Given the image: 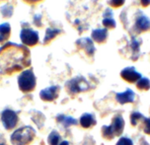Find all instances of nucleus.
<instances>
[{
  "label": "nucleus",
  "instance_id": "ddd939ff",
  "mask_svg": "<svg viewBox=\"0 0 150 145\" xmlns=\"http://www.w3.org/2000/svg\"><path fill=\"white\" fill-rule=\"evenodd\" d=\"M10 32H11V28L8 23H4L0 25V42H3L4 41L9 37Z\"/></svg>",
  "mask_w": 150,
  "mask_h": 145
},
{
  "label": "nucleus",
  "instance_id": "1a4fd4ad",
  "mask_svg": "<svg viewBox=\"0 0 150 145\" xmlns=\"http://www.w3.org/2000/svg\"><path fill=\"white\" fill-rule=\"evenodd\" d=\"M120 75H122V77L125 80V81L130 82V83L138 81V80L141 78V74L136 71L133 67H127V68H125L124 70L120 72Z\"/></svg>",
  "mask_w": 150,
  "mask_h": 145
},
{
  "label": "nucleus",
  "instance_id": "bb28decb",
  "mask_svg": "<svg viewBox=\"0 0 150 145\" xmlns=\"http://www.w3.org/2000/svg\"><path fill=\"white\" fill-rule=\"evenodd\" d=\"M59 145H69V142L68 141H61Z\"/></svg>",
  "mask_w": 150,
  "mask_h": 145
},
{
  "label": "nucleus",
  "instance_id": "aec40b11",
  "mask_svg": "<svg viewBox=\"0 0 150 145\" xmlns=\"http://www.w3.org/2000/svg\"><path fill=\"white\" fill-rule=\"evenodd\" d=\"M116 145H133V142L130 138L122 136V137H120L119 140H117Z\"/></svg>",
  "mask_w": 150,
  "mask_h": 145
},
{
  "label": "nucleus",
  "instance_id": "f8f14e48",
  "mask_svg": "<svg viewBox=\"0 0 150 145\" xmlns=\"http://www.w3.org/2000/svg\"><path fill=\"white\" fill-rule=\"evenodd\" d=\"M56 120H57V122H60L63 124L64 127H69L70 125H76L77 122L76 120L73 119L71 117H67V115H59L56 117Z\"/></svg>",
  "mask_w": 150,
  "mask_h": 145
},
{
  "label": "nucleus",
  "instance_id": "5701e85b",
  "mask_svg": "<svg viewBox=\"0 0 150 145\" xmlns=\"http://www.w3.org/2000/svg\"><path fill=\"white\" fill-rule=\"evenodd\" d=\"M125 2V0H111V4L114 7H120V5H122Z\"/></svg>",
  "mask_w": 150,
  "mask_h": 145
},
{
  "label": "nucleus",
  "instance_id": "423d86ee",
  "mask_svg": "<svg viewBox=\"0 0 150 145\" xmlns=\"http://www.w3.org/2000/svg\"><path fill=\"white\" fill-rule=\"evenodd\" d=\"M19 120L18 115L12 110H5L1 114V122L3 123L4 127L7 130L13 129L17 125Z\"/></svg>",
  "mask_w": 150,
  "mask_h": 145
},
{
  "label": "nucleus",
  "instance_id": "f257e3e1",
  "mask_svg": "<svg viewBox=\"0 0 150 145\" xmlns=\"http://www.w3.org/2000/svg\"><path fill=\"white\" fill-rule=\"evenodd\" d=\"M31 64L30 52L24 45L8 42L0 47V72L11 74Z\"/></svg>",
  "mask_w": 150,
  "mask_h": 145
},
{
  "label": "nucleus",
  "instance_id": "4be33fe9",
  "mask_svg": "<svg viewBox=\"0 0 150 145\" xmlns=\"http://www.w3.org/2000/svg\"><path fill=\"white\" fill-rule=\"evenodd\" d=\"M104 25H105L107 28H114L116 26V23L112 19H105L104 20Z\"/></svg>",
  "mask_w": 150,
  "mask_h": 145
},
{
  "label": "nucleus",
  "instance_id": "9b49d317",
  "mask_svg": "<svg viewBox=\"0 0 150 145\" xmlns=\"http://www.w3.org/2000/svg\"><path fill=\"white\" fill-rule=\"evenodd\" d=\"M80 124L84 128L92 127L96 124L95 117L92 114H83L80 117Z\"/></svg>",
  "mask_w": 150,
  "mask_h": 145
},
{
  "label": "nucleus",
  "instance_id": "b1692460",
  "mask_svg": "<svg viewBox=\"0 0 150 145\" xmlns=\"http://www.w3.org/2000/svg\"><path fill=\"white\" fill-rule=\"evenodd\" d=\"M0 145H7L6 140H5V138L1 135V134H0Z\"/></svg>",
  "mask_w": 150,
  "mask_h": 145
},
{
  "label": "nucleus",
  "instance_id": "7ed1b4c3",
  "mask_svg": "<svg viewBox=\"0 0 150 145\" xmlns=\"http://www.w3.org/2000/svg\"><path fill=\"white\" fill-rule=\"evenodd\" d=\"M125 120L122 115H117L112 119V122L110 125H104L102 127V134L105 138L111 139L116 136H120L124 131Z\"/></svg>",
  "mask_w": 150,
  "mask_h": 145
},
{
  "label": "nucleus",
  "instance_id": "a211bd4d",
  "mask_svg": "<svg viewBox=\"0 0 150 145\" xmlns=\"http://www.w3.org/2000/svg\"><path fill=\"white\" fill-rule=\"evenodd\" d=\"M136 86L140 90H148L150 88V80L148 78H142L141 77L136 83Z\"/></svg>",
  "mask_w": 150,
  "mask_h": 145
},
{
  "label": "nucleus",
  "instance_id": "2eb2a0df",
  "mask_svg": "<svg viewBox=\"0 0 150 145\" xmlns=\"http://www.w3.org/2000/svg\"><path fill=\"white\" fill-rule=\"evenodd\" d=\"M47 141H49L50 145H59L61 142V136L60 134L57 132V131L53 130L50 133L49 138H47Z\"/></svg>",
  "mask_w": 150,
  "mask_h": 145
},
{
  "label": "nucleus",
  "instance_id": "412c9836",
  "mask_svg": "<svg viewBox=\"0 0 150 145\" xmlns=\"http://www.w3.org/2000/svg\"><path fill=\"white\" fill-rule=\"evenodd\" d=\"M143 131L146 134L150 135V119L145 117L144 119V127H143Z\"/></svg>",
  "mask_w": 150,
  "mask_h": 145
},
{
  "label": "nucleus",
  "instance_id": "f3484780",
  "mask_svg": "<svg viewBox=\"0 0 150 145\" xmlns=\"http://www.w3.org/2000/svg\"><path fill=\"white\" fill-rule=\"evenodd\" d=\"M58 34H59V30H57V29H47L44 40V44H47L50 40H52Z\"/></svg>",
  "mask_w": 150,
  "mask_h": 145
},
{
  "label": "nucleus",
  "instance_id": "9d476101",
  "mask_svg": "<svg viewBox=\"0 0 150 145\" xmlns=\"http://www.w3.org/2000/svg\"><path fill=\"white\" fill-rule=\"evenodd\" d=\"M134 97H135L134 92L130 89L125 90V92L116 94V99H117V103H120V105L132 103V102L134 101Z\"/></svg>",
  "mask_w": 150,
  "mask_h": 145
},
{
  "label": "nucleus",
  "instance_id": "20e7f679",
  "mask_svg": "<svg viewBox=\"0 0 150 145\" xmlns=\"http://www.w3.org/2000/svg\"><path fill=\"white\" fill-rule=\"evenodd\" d=\"M36 76H35L34 72L32 69H27L23 71L22 73L19 75L18 77V86L24 93L32 92L35 88H36Z\"/></svg>",
  "mask_w": 150,
  "mask_h": 145
},
{
  "label": "nucleus",
  "instance_id": "f03ea898",
  "mask_svg": "<svg viewBox=\"0 0 150 145\" xmlns=\"http://www.w3.org/2000/svg\"><path fill=\"white\" fill-rule=\"evenodd\" d=\"M36 137V130L30 125L20 127L12 133L10 140L14 145H29Z\"/></svg>",
  "mask_w": 150,
  "mask_h": 145
},
{
  "label": "nucleus",
  "instance_id": "a878e982",
  "mask_svg": "<svg viewBox=\"0 0 150 145\" xmlns=\"http://www.w3.org/2000/svg\"><path fill=\"white\" fill-rule=\"evenodd\" d=\"M26 2H29V3H35V2L41 1V0H25Z\"/></svg>",
  "mask_w": 150,
  "mask_h": 145
},
{
  "label": "nucleus",
  "instance_id": "4468645a",
  "mask_svg": "<svg viewBox=\"0 0 150 145\" xmlns=\"http://www.w3.org/2000/svg\"><path fill=\"white\" fill-rule=\"evenodd\" d=\"M92 37L98 42H103L107 37V30L105 29H98V30L93 31Z\"/></svg>",
  "mask_w": 150,
  "mask_h": 145
},
{
  "label": "nucleus",
  "instance_id": "dca6fc26",
  "mask_svg": "<svg viewBox=\"0 0 150 145\" xmlns=\"http://www.w3.org/2000/svg\"><path fill=\"white\" fill-rule=\"evenodd\" d=\"M136 27L141 31H146L150 28V21L146 17H140L136 22Z\"/></svg>",
  "mask_w": 150,
  "mask_h": 145
},
{
  "label": "nucleus",
  "instance_id": "0eeeda50",
  "mask_svg": "<svg viewBox=\"0 0 150 145\" xmlns=\"http://www.w3.org/2000/svg\"><path fill=\"white\" fill-rule=\"evenodd\" d=\"M20 37L25 45L33 47L39 42V33L37 31H33L32 29H23L20 33Z\"/></svg>",
  "mask_w": 150,
  "mask_h": 145
},
{
  "label": "nucleus",
  "instance_id": "39448f33",
  "mask_svg": "<svg viewBox=\"0 0 150 145\" xmlns=\"http://www.w3.org/2000/svg\"><path fill=\"white\" fill-rule=\"evenodd\" d=\"M89 88V83L83 77H76L66 83V90L71 95H75V94H78L83 91H87Z\"/></svg>",
  "mask_w": 150,
  "mask_h": 145
},
{
  "label": "nucleus",
  "instance_id": "6e6552de",
  "mask_svg": "<svg viewBox=\"0 0 150 145\" xmlns=\"http://www.w3.org/2000/svg\"><path fill=\"white\" fill-rule=\"evenodd\" d=\"M58 92H59V87L58 86H50L49 88L42 90L40 92V97L45 102H52L57 98Z\"/></svg>",
  "mask_w": 150,
  "mask_h": 145
},
{
  "label": "nucleus",
  "instance_id": "393cba45",
  "mask_svg": "<svg viewBox=\"0 0 150 145\" xmlns=\"http://www.w3.org/2000/svg\"><path fill=\"white\" fill-rule=\"evenodd\" d=\"M141 1V4L143 5V6H148L150 4V0H140Z\"/></svg>",
  "mask_w": 150,
  "mask_h": 145
},
{
  "label": "nucleus",
  "instance_id": "6ab92c4d",
  "mask_svg": "<svg viewBox=\"0 0 150 145\" xmlns=\"http://www.w3.org/2000/svg\"><path fill=\"white\" fill-rule=\"evenodd\" d=\"M141 119H144V117H143V115L141 114V112H133L132 114L130 115V122H131V124H132L133 127L137 124V122Z\"/></svg>",
  "mask_w": 150,
  "mask_h": 145
}]
</instances>
